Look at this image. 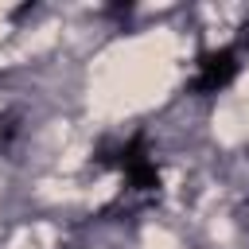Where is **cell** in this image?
<instances>
[{
    "label": "cell",
    "mask_w": 249,
    "mask_h": 249,
    "mask_svg": "<svg viewBox=\"0 0 249 249\" xmlns=\"http://www.w3.org/2000/svg\"><path fill=\"white\" fill-rule=\"evenodd\" d=\"M97 163H101V167H121L132 191H156V187H160V167H156V160L148 156V136H144V132H136V136H132L128 144H121L117 152H101Z\"/></svg>",
    "instance_id": "6da1fadb"
},
{
    "label": "cell",
    "mask_w": 249,
    "mask_h": 249,
    "mask_svg": "<svg viewBox=\"0 0 249 249\" xmlns=\"http://www.w3.org/2000/svg\"><path fill=\"white\" fill-rule=\"evenodd\" d=\"M233 74H237V51H210V54L198 58V74H195L191 89L202 93V97L222 93L233 82Z\"/></svg>",
    "instance_id": "7a4b0ae2"
}]
</instances>
